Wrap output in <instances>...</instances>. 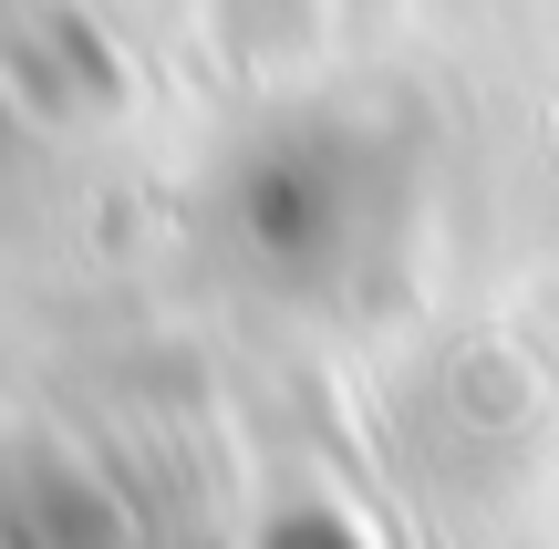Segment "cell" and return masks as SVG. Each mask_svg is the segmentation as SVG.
Wrapping results in <instances>:
<instances>
[{
	"instance_id": "cell-2",
	"label": "cell",
	"mask_w": 559,
	"mask_h": 549,
	"mask_svg": "<svg viewBox=\"0 0 559 549\" xmlns=\"http://www.w3.org/2000/svg\"><path fill=\"white\" fill-rule=\"evenodd\" d=\"M260 549H362L353 529H342L332 509H290V518H270V539Z\"/></svg>"
},
{
	"instance_id": "cell-1",
	"label": "cell",
	"mask_w": 559,
	"mask_h": 549,
	"mask_svg": "<svg viewBox=\"0 0 559 549\" xmlns=\"http://www.w3.org/2000/svg\"><path fill=\"white\" fill-rule=\"evenodd\" d=\"M353 198H362V166L342 156V145H321V135L260 145V166L239 177V218H249V239H260L270 260H321V249H342Z\"/></svg>"
}]
</instances>
